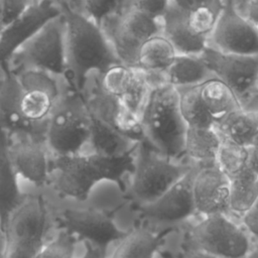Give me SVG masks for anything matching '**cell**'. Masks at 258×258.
Instances as JSON below:
<instances>
[{"mask_svg":"<svg viewBox=\"0 0 258 258\" xmlns=\"http://www.w3.org/2000/svg\"><path fill=\"white\" fill-rule=\"evenodd\" d=\"M89 111V110H88ZM90 138L87 153L106 156L124 154L135 148L138 142L131 140L90 112Z\"/></svg>","mask_w":258,"mask_h":258,"instance_id":"7402d4cb","label":"cell"},{"mask_svg":"<svg viewBox=\"0 0 258 258\" xmlns=\"http://www.w3.org/2000/svg\"><path fill=\"white\" fill-rule=\"evenodd\" d=\"M222 138L249 148L258 135V113L236 110L214 126Z\"/></svg>","mask_w":258,"mask_h":258,"instance_id":"484cf974","label":"cell"},{"mask_svg":"<svg viewBox=\"0 0 258 258\" xmlns=\"http://www.w3.org/2000/svg\"><path fill=\"white\" fill-rule=\"evenodd\" d=\"M3 78L0 80V129L8 136L28 134L45 139L46 126H36L25 119L21 112L22 87L17 75L8 62L0 66Z\"/></svg>","mask_w":258,"mask_h":258,"instance_id":"e0dca14e","label":"cell"},{"mask_svg":"<svg viewBox=\"0 0 258 258\" xmlns=\"http://www.w3.org/2000/svg\"><path fill=\"white\" fill-rule=\"evenodd\" d=\"M59 96L41 89L23 90L21 112L30 123L36 126H46L47 119Z\"/></svg>","mask_w":258,"mask_h":258,"instance_id":"1f68e13d","label":"cell"},{"mask_svg":"<svg viewBox=\"0 0 258 258\" xmlns=\"http://www.w3.org/2000/svg\"><path fill=\"white\" fill-rule=\"evenodd\" d=\"M30 4L28 0H2L1 29L15 20Z\"/></svg>","mask_w":258,"mask_h":258,"instance_id":"74e56055","label":"cell"},{"mask_svg":"<svg viewBox=\"0 0 258 258\" xmlns=\"http://www.w3.org/2000/svg\"><path fill=\"white\" fill-rule=\"evenodd\" d=\"M167 83L175 88L201 85L215 78L201 54H176L165 71Z\"/></svg>","mask_w":258,"mask_h":258,"instance_id":"cb8c5ba5","label":"cell"},{"mask_svg":"<svg viewBox=\"0 0 258 258\" xmlns=\"http://www.w3.org/2000/svg\"><path fill=\"white\" fill-rule=\"evenodd\" d=\"M246 258H258V240H256V243L251 246V249Z\"/></svg>","mask_w":258,"mask_h":258,"instance_id":"ee69618b","label":"cell"},{"mask_svg":"<svg viewBox=\"0 0 258 258\" xmlns=\"http://www.w3.org/2000/svg\"><path fill=\"white\" fill-rule=\"evenodd\" d=\"M102 88L117 97L132 113L140 116L150 92L142 69L116 64L100 76Z\"/></svg>","mask_w":258,"mask_h":258,"instance_id":"ac0fdd59","label":"cell"},{"mask_svg":"<svg viewBox=\"0 0 258 258\" xmlns=\"http://www.w3.org/2000/svg\"><path fill=\"white\" fill-rule=\"evenodd\" d=\"M201 56L231 89L241 110L258 113V54L226 53L207 46Z\"/></svg>","mask_w":258,"mask_h":258,"instance_id":"8992f818","label":"cell"},{"mask_svg":"<svg viewBox=\"0 0 258 258\" xmlns=\"http://www.w3.org/2000/svg\"><path fill=\"white\" fill-rule=\"evenodd\" d=\"M10 60L14 73L35 69L53 75H66V28L62 15L48 21Z\"/></svg>","mask_w":258,"mask_h":258,"instance_id":"52a82bcc","label":"cell"},{"mask_svg":"<svg viewBox=\"0 0 258 258\" xmlns=\"http://www.w3.org/2000/svg\"><path fill=\"white\" fill-rule=\"evenodd\" d=\"M257 86H258V84H257Z\"/></svg>","mask_w":258,"mask_h":258,"instance_id":"681fc988","label":"cell"},{"mask_svg":"<svg viewBox=\"0 0 258 258\" xmlns=\"http://www.w3.org/2000/svg\"><path fill=\"white\" fill-rule=\"evenodd\" d=\"M249 168L258 175V135L251 147H249V157H248Z\"/></svg>","mask_w":258,"mask_h":258,"instance_id":"b9f144b4","label":"cell"},{"mask_svg":"<svg viewBox=\"0 0 258 258\" xmlns=\"http://www.w3.org/2000/svg\"><path fill=\"white\" fill-rule=\"evenodd\" d=\"M89 77L92 79L90 87L82 91L89 112L135 142L145 139L140 118L102 88L100 75L93 73Z\"/></svg>","mask_w":258,"mask_h":258,"instance_id":"4fadbf2b","label":"cell"},{"mask_svg":"<svg viewBox=\"0 0 258 258\" xmlns=\"http://www.w3.org/2000/svg\"><path fill=\"white\" fill-rule=\"evenodd\" d=\"M258 199V175L247 166L230 178L229 210L230 215L240 219Z\"/></svg>","mask_w":258,"mask_h":258,"instance_id":"83f0119b","label":"cell"},{"mask_svg":"<svg viewBox=\"0 0 258 258\" xmlns=\"http://www.w3.org/2000/svg\"><path fill=\"white\" fill-rule=\"evenodd\" d=\"M85 252L80 258H110L106 254V249L89 242H84Z\"/></svg>","mask_w":258,"mask_h":258,"instance_id":"60d3db41","label":"cell"},{"mask_svg":"<svg viewBox=\"0 0 258 258\" xmlns=\"http://www.w3.org/2000/svg\"><path fill=\"white\" fill-rule=\"evenodd\" d=\"M28 1H30V0H28Z\"/></svg>","mask_w":258,"mask_h":258,"instance_id":"c3c4849f","label":"cell"},{"mask_svg":"<svg viewBox=\"0 0 258 258\" xmlns=\"http://www.w3.org/2000/svg\"><path fill=\"white\" fill-rule=\"evenodd\" d=\"M190 161L172 160L160 153L146 138L139 141L129 191L138 206L161 197L192 167Z\"/></svg>","mask_w":258,"mask_h":258,"instance_id":"5b68a950","label":"cell"},{"mask_svg":"<svg viewBox=\"0 0 258 258\" xmlns=\"http://www.w3.org/2000/svg\"><path fill=\"white\" fill-rule=\"evenodd\" d=\"M232 1H233L234 5L237 6V5H240V4H242V3H244V2H246L248 0H232Z\"/></svg>","mask_w":258,"mask_h":258,"instance_id":"bcb514c9","label":"cell"},{"mask_svg":"<svg viewBox=\"0 0 258 258\" xmlns=\"http://www.w3.org/2000/svg\"><path fill=\"white\" fill-rule=\"evenodd\" d=\"M200 96L206 109L215 120V124L240 109L234 93L217 77L200 85Z\"/></svg>","mask_w":258,"mask_h":258,"instance_id":"4316f807","label":"cell"},{"mask_svg":"<svg viewBox=\"0 0 258 258\" xmlns=\"http://www.w3.org/2000/svg\"><path fill=\"white\" fill-rule=\"evenodd\" d=\"M124 0H83L82 13L91 18L99 26L108 16L119 12Z\"/></svg>","mask_w":258,"mask_h":258,"instance_id":"d590c367","label":"cell"},{"mask_svg":"<svg viewBox=\"0 0 258 258\" xmlns=\"http://www.w3.org/2000/svg\"><path fill=\"white\" fill-rule=\"evenodd\" d=\"M221 136L215 127L186 128L184 157L199 167L216 164Z\"/></svg>","mask_w":258,"mask_h":258,"instance_id":"603a6c76","label":"cell"},{"mask_svg":"<svg viewBox=\"0 0 258 258\" xmlns=\"http://www.w3.org/2000/svg\"><path fill=\"white\" fill-rule=\"evenodd\" d=\"M189 241L191 248L222 258H246L252 246L245 228L226 214L203 217L190 229Z\"/></svg>","mask_w":258,"mask_h":258,"instance_id":"ba28073f","label":"cell"},{"mask_svg":"<svg viewBox=\"0 0 258 258\" xmlns=\"http://www.w3.org/2000/svg\"><path fill=\"white\" fill-rule=\"evenodd\" d=\"M161 34L178 54H201L208 46V37L195 34L187 23V12L172 0L161 20Z\"/></svg>","mask_w":258,"mask_h":258,"instance_id":"ffe728a7","label":"cell"},{"mask_svg":"<svg viewBox=\"0 0 258 258\" xmlns=\"http://www.w3.org/2000/svg\"><path fill=\"white\" fill-rule=\"evenodd\" d=\"M168 230L154 233L148 229H135L117 242L110 258H154Z\"/></svg>","mask_w":258,"mask_h":258,"instance_id":"d4e9b609","label":"cell"},{"mask_svg":"<svg viewBox=\"0 0 258 258\" xmlns=\"http://www.w3.org/2000/svg\"><path fill=\"white\" fill-rule=\"evenodd\" d=\"M176 54L170 41L158 33L141 45L137 56V68L145 71L165 72Z\"/></svg>","mask_w":258,"mask_h":258,"instance_id":"f1b7e54d","label":"cell"},{"mask_svg":"<svg viewBox=\"0 0 258 258\" xmlns=\"http://www.w3.org/2000/svg\"><path fill=\"white\" fill-rule=\"evenodd\" d=\"M179 96V110L187 128H211L215 120L206 109L201 96L200 85L176 88Z\"/></svg>","mask_w":258,"mask_h":258,"instance_id":"f546056e","label":"cell"},{"mask_svg":"<svg viewBox=\"0 0 258 258\" xmlns=\"http://www.w3.org/2000/svg\"><path fill=\"white\" fill-rule=\"evenodd\" d=\"M169 3L170 0H124L121 10H136L161 22Z\"/></svg>","mask_w":258,"mask_h":258,"instance_id":"8d00e7d4","label":"cell"},{"mask_svg":"<svg viewBox=\"0 0 258 258\" xmlns=\"http://www.w3.org/2000/svg\"><path fill=\"white\" fill-rule=\"evenodd\" d=\"M9 136L0 129V229L3 231L7 219L22 198L16 173L9 155Z\"/></svg>","mask_w":258,"mask_h":258,"instance_id":"44dd1931","label":"cell"},{"mask_svg":"<svg viewBox=\"0 0 258 258\" xmlns=\"http://www.w3.org/2000/svg\"><path fill=\"white\" fill-rule=\"evenodd\" d=\"M48 180L59 195L79 202L86 201L101 181L89 153L51 155Z\"/></svg>","mask_w":258,"mask_h":258,"instance_id":"8fae6325","label":"cell"},{"mask_svg":"<svg viewBox=\"0 0 258 258\" xmlns=\"http://www.w3.org/2000/svg\"><path fill=\"white\" fill-rule=\"evenodd\" d=\"M72 2L69 3L75 10L82 12V6H83V0H71Z\"/></svg>","mask_w":258,"mask_h":258,"instance_id":"f6af8a7d","label":"cell"},{"mask_svg":"<svg viewBox=\"0 0 258 258\" xmlns=\"http://www.w3.org/2000/svg\"><path fill=\"white\" fill-rule=\"evenodd\" d=\"M115 53L125 66L137 67L141 45L161 33V22L136 10H121L106 17L100 24Z\"/></svg>","mask_w":258,"mask_h":258,"instance_id":"9c48e42d","label":"cell"},{"mask_svg":"<svg viewBox=\"0 0 258 258\" xmlns=\"http://www.w3.org/2000/svg\"><path fill=\"white\" fill-rule=\"evenodd\" d=\"M196 211L203 217L214 214L230 215V179L216 165L199 167L192 181Z\"/></svg>","mask_w":258,"mask_h":258,"instance_id":"d6986e66","label":"cell"},{"mask_svg":"<svg viewBox=\"0 0 258 258\" xmlns=\"http://www.w3.org/2000/svg\"><path fill=\"white\" fill-rule=\"evenodd\" d=\"M208 46L226 53L258 54V26L242 15L232 0H224Z\"/></svg>","mask_w":258,"mask_h":258,"instance_id":"7c38bea8","label":"cell"},{"mask_svg":"<svg viewBox=\"0 0 258 258\" xmlns=\"http://www.w3.org/2000/svg\"><path fill=\"white\" fill-rule=\"evenodd\" d=\"M218 16L219 14L209 7H198L187 12V23L195 34L209 38Z\"/></svg>","mask_w":258,"mask_h":258,"instance_id":"e575fe53","label":"cell"},{"mask_svg":"<svg viewBox=\"0 0 258 258\" xmlns=\"http://www.w3.org/2000/svg\"><path fill=\"white\" fill-rule=\"evenodd\" d=\"M90 114L83 93L71 86L60 94L46 123L45 142L51 155L87 153Z\"/></svg>","mask_w":258,"mask_h":258,"instance_id":"277c9868","label":"cell"},{"mask_svg":"<svg viewBox=\"0 0 258 258\" xmlns=\"http://www.w3.org/2000/svg\"><path fill=\"white\" fill-rule=\"evenodd\" d=\"M9 155L16 173L36 186L48 181L51 154L45 139L28 134L9 136Z\"/></svg>","mask_w":258,"mask_h":258,"instance_id":"2e32d148","label":"cell"},{"mask_svg":"<svg viewBox=\"0 0 258 258\" xmlns=\"http://www.w3.org/2000/svg\"><path fill=\"white\" fill-rule=\"evenodd\" d=\"M59 7L66 28V75L71 85L82 92L91 74L102 76L122 62L96 22L66 1H60Z\"/></svg>","mask_w":258,"mask_h":258,"instance_id":"6da1fadb","label":"cell"},{"mask_svg":"<svg viewBox=\"0 0 258 258\" xmlns=\"http://www.w3.org/2000/svg\"><path fill=\"white\" fill-rule=\"evenodd\" d=\"M53 212L41 195H22L3 233L4 258H35L47 240Z\"/></svg>","mask_w":258,"mask_h":258,"instance_id":"3957f363","label":"cell"},{"mask_svg":"<svg viewBox=\"0 0 258 258\" xmlns=\"http://www.w3.org/2000/svg\"><path fill=\"white\" fill-rule=\"evenodd\" d=\"M52 212L61 229L83 242L92 243L103 249L119 242L126 235L107 213L99 209L64 207Z\"/></svg>","mask_w":258,"mask_h":258,"instance_id":"30bf717a","label":"cell"},{"mask_svg":"<svg viewBox=\"0 0 258 258\" xmlns=\"http://www.w3.org/2000/svg\"><path fill=\"white\" fill-rule=\"evenodd\" d=\"M136 149L137 146L124 154L115 156H106L96 153L89 154L98 171L100 179L114 181L124 189V179L127 174H132L134 169Z\"/></svg>","mask_w":258,"mask_h":258,"instance_id":"4dcf8cb0","label":"cell"},{"mask_svg":"<svg viewBox=\"0 0 258 258\" xmlns=\"http://www.w3.org/2000/svg\"><path fill=\"white\" fill-rule=\"evenodd\" d=\"M78 239L59 228L47 239L35 258H76Z\"/></svg>","mask_w":258,"mask_h":258,"instance_id":"836d02e7","label":"cell"},{"mask_svg":"<svg viewBox=\"0 0 258 258\" xmlns=\"http://www.w3.org/2000/svg\"><path fill=\"white\" fill-rule=\"evenodd\" d=\"M2 0H0V30H1V23H2Z\"/></svg>","mask_w":258,"mask_h":258,"instance_id":"7dc6e473","label":"cell"},{"mask_svg":"<svg viewBox=\"0 0 258 258\" xmlns=\"http://www.w3.org/2000/svg\"><path fill=\"white\" fill-rule=\"evenodd\" d=\"M60 15V7L52 0L30 3L15 20L0 30V66L9 62L24 43L48 21Z\"/></svg>","mask_w":258,"mask_h":258,"instance_id":"5bb4252c","label":"cell"},{"mask_svg":"<svg viewBox=\"0 0 258 258\" xmlns=\"http://www.w3.org/2000/svg\"><path fill=\"white\" fill-rule=\"evenodd\" d=\"M184 258H222V257H219V256H216V255L204 252V251L199 250V249L190 248L186 252Z\"/></svg>","mask_w":258,"mask_h":258,"instance_id":"7bdbcfd3","label":"cell"},{"mask_svg":"<svg viewBox=\"0 0 258 258\" xmlns=\"http://www.w3.org/2000/svg\"><path fill=\"white\" fill-rule=\"evenodd\" d=\"M248 157L249 148L221 137V144L216 156V165L229 179L248 166Z\"/></svg>","mask_w":258,"mask_h":258,"instance_id":"d6a6232c","label":"cell"},{"mask_svg":"<svg viewBox=\"0 0 258 258\" xmlns=\"http://www.w3.org/2000/svg\"><path fill=\"white\" fill-rule=\"evenodd\" d=\"M145 138L163 155L181 161L186 125L179 110L175 87L165 84L150 90L140 114Z\"/></svg>","mask_w":258,"mask_h":258,"instance_id":"7a4b0ae2","label":"cell"},{"mask_svg":"<svg viewBox=\"0 0 258 258\" xmlns=\"http://www.w3.org/2000/svg\"><path fill=\"white\" fill-rule=\"evenodd\" d=\"M241 221L249 235L258 240V199L254 205L242 216Z\"/></svg>","mask_w":258,"mask_h":258,"instance_id":"f35d334b","label":"cell"},{"mask_svg":"<svg viewBox=\"0 0 258 258\" xmlns=\"http://www.w3.org/2000/svg\"><path fill=\"white\" fill-rule=\"evenodd\" d=\"M235 8L249 21L258 26V0H248L235 6Z\"/></svg>","mask_w":258,"mask_h":258,"instance_id":"ab89813d","label":"cell"},{"mask_svg":"<svg viewBox=\"0 0 258 258\" xmlns=\"http://www.w3.org/2000/svg\"><path fill=\"white\" fill-rule=\"evenodd\" d=\"M198 165L194 167L156 201L139 206L141 216L157 224H174L185 221L197 211L192 195V181Z\"/></svg>","mask_w":258,"mask_h":258,"instance_id":"9a60e30c","label":"cell"}]
</instances>
